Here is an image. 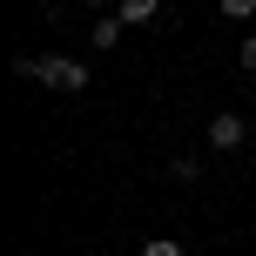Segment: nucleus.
<instances>
[{
	"mask_svg": "<svg viewBox=\"0 0 256 256\" xmlns=\"http://www.w3.org/2000/svg\"><path fill=\"white\" fill-rule=\"evenodd\" d=\"M14 74L40 81V88H61V94H81V88H88V68L68 61V54H20V61H14Z\"/></svg>",
	"mask_w": 256,
	"mask_h": 256,
	"instance_id": "obj_1",
	"label": "nucleus"
},
{
	"mask_svg": "<svg viewBox=\"0 0 256 256\" xmlns=\"http://www.w3.org/2000/svg\"><path fill=\"white\" fill-rule=\"evenodd\" d=\"M243 142H250V122L243 115H216V122H209V148L230 155V148H243Z\"/></svg>",
	"mask_w": 256,
	"mask_h": 256,
	"instance_id": "obj_2",
	"label": "nucleus"
},
{
	"mask_svg": "<svg viewBox=\"0 0 256 256\" xmlns=\"http://www.w3.org/2000/svg\"><path fill=\"white\" fill-rule=\"evenodd\" d=\"M122 27H142V20H155V14H162V0H122Z\"/></svg>",
	"mask_w": 256,
	"mask_h": 256,
	"instance_id": "obj_3",
	"label": "nucleus"
},
{
	"mask_svg": "<svg viewBox=\"0 0 256 256\" xmlns=\"http://www.w3.org/2000/svg\"><path fill=\"white\" fill-rule=\"evenodd\" d=\"M122 40V14H108V20H94V48H115Z\"/></svg>",
	"mask_w": 256,
	"mask_h": 256,
	"instance_id": "obj_4",
	"label": "nucleus"
},
{
	"mask_svg": "<svg viewBox=\"0 0 256 256\" xmlns=\"http://www.w3.org/2000/svg\"><path fill=\"white\" fill-rule=\"evenodd\" d=\"M168 176H176V182H196V176H202V162H196V155H176V162H168Z\"/></svg>",
	"mask_w": 256,
	"mask_h": 256,
	"instance_id": "obj_5",
	"label": "nucleus"
},
{
	"mask_svg": "<svg viewBox=\"0 0 256 256\" xmlns=\"http://www.w3.org/2000/svg\"><path fill=\"white\" fill-rule=\"evenodd\" d=\"M142 256H182V243H176V236H148V243H142Z\"/></svg>",
	"mask_w": 256,
	"mask_h": 256,
	"instance_id": "obj_6",
	"label": "nucleus"
},
{
	"mask_svg": "<svg viewBox=\"0 0 256 256\" xmlns=\"http://www.w3.org/2000/svg\"><path fill=\"white\" fill-rule=\"evenodd\" d=\"M222 14H230V20H250V14H256V0H222Z\"/></svg>",
	"mask_w": 256,
	"mask_h": 256,
	"instance_id": "obj_7",
	"label": "nucleus"
},
{
	"mask_svg": "<svg viewBox=\"0 0 256 256\" xmlns=\"http://www.w3.org/2000/svg\"><path fill=\"white\" fill-rule=\"evenodd\" d=\"M236 61H243V68H250V74H256V34L243 40V48H236Z\"/></svg>",
	"mask_w": 256,
	"mask_h": 256,
	"instance_id": "obj_8",
	"label": "nucleus"
},
{
	"mask_svg": "<svg viewBox=\"0 0 256 256\" xmlns=\"http://www.w3.org/2000/svg\"><path fill=\"white\" fill-rule=\"evenodd\" d=\"M88 7H122V0H88Z\"/></svg>",
	"mask_w": 256,
	"mask_h": 256,
	"instance_id": "obj_9",
	"label": "nucleus"
}]
</instances>
